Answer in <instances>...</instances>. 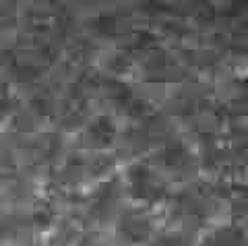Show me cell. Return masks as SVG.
I'll use <instances>...</instances> for the list:
<instances>
[{
	"label": "cell",
	"instance_id": "1",
	"mask_svg": "<svg viewBox=\"0 0 248 246\" xmlns=\"http://www.w3.org/2000/svg\"><path fill=\"white\" fill-rule=\"evenodd\" d=\"M126 186L130 197L139 203H159L168 193L166 182L145 164H133L128 168Z\"/></svg>",
	"mask_w": 248,
	"mask_h": 246
},
{
	"label": "cell",
	"instance_id": "2",
	"mask_svg": "<svg viewBox=\"0 0 248 246\" xmlns=\"http://www.w3.org/2000/svg\"><path fill=\"white\" fill-rule=\"evenodd\" d=\"M118 232L122 238H126L128 242H135V244L145 242L153 232V219L147 213L133 209V211L122 215V219L118 224Z\"/></svg>",
	"mask_w": 248,
	"mask_h": 246
},
{
	"label": "cell",
	"instance_id": "3",
	"mask_svg": "<svg viewBox=\"0 0 248 246\" xmlns=\"http://www.w3.org/2000/svg\"><path fill=\"white\" fill-rule=\"evenodd\" d=\"M120 195H122V186H120L118 180L102 182L91 197V211L95 213L97 217H108V215H112L114 209L118 207Z\"/></svg>",
	"mask_w": 248,
	"mask_h": 246
},
{
	"label": "cell",
	"instance_id": "4",
	"mask_svg": "<svg viewBox=\"0 0 248 246\" xmlns=\"http://www.w3.org/2000/svg\"><path fill=\"white\" fill-rule=\"evenodd\" d=\"M114 139H116V124L108 116H97L95 120H91L83 135L85 145L91 149H106L108 145H112Z\"/></svg>",
	"mask_w": 248,
	"mask_h": 246
},
{
	"label": "cell",
	"instance_id": "5",
	"mask_svg": "<svg viewBox=\"0 0 248 246\" xmlns=\"http://www.w3.org/2000/svg\"><path fill=\"white\" fill-rule=\"evenodd\" d=\"M205 246H248V242L244 232L238 226H228V228H219L217 232L209 236Z\"/></svg>",
	"mask_w": 248,
	"mask_h": 246
},
{
	"label": "cell",
	"instance_id": "6",
	"mask_svg": "<svg viewBox=\"0 0 248 246\" xmlns=\"http://www.w3.org/2000/svg\"><path fill=\"white\" fill-rule=\"evenodd\" d=\"M149 246H192V240L182 232H164Z\"/></svg>",
	"mask_w": 248,
	"mask_h": 246
}]
</instances>
